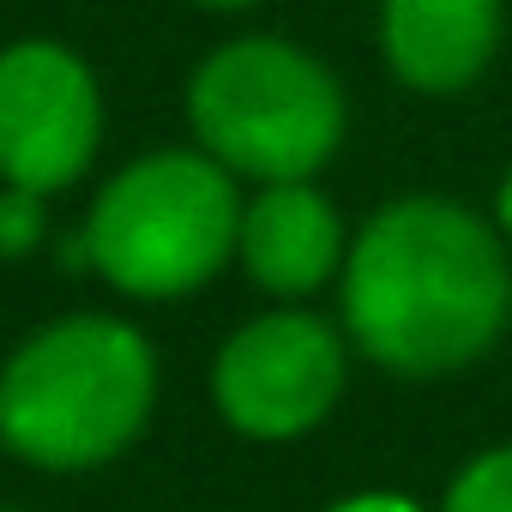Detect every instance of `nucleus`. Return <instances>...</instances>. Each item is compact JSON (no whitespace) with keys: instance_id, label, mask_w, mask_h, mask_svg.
Wrapping results in <instances>:
<instances>
[{"instance_id":"nucleus-1","label":"nucleus","mask_w":512,"mask_h":512,"mask_svg":"<svg viewBox=\"0 0 512 512\" xmlns=\"http://www.w3.org/2000/svg\"><path fill=\"white\" fill-rule=\"evenodd\" d=\"M338 296L368 362L398 380H440L488 356L512 320L506 241L458 199L404 193L350 241Z\"/></svg>"},{"instance_id":"nucleus-2","label":"nucleus","mask_w":512,"mask_h":512,"mask_svg":"<svg viewBox=\"0 0 512 512\" xmlns=\"http://www.w3.org/2000/svg\"><path fill=\"white\" fill-rule=\"evenodd\" d=\"M157 404V356L115 314H67L0 368V446L31 470H97L121 458Z\"/></svg>"},{"instance_id":"nucleus-3","label":"nucleus","mask_w":512,"mask_h":512,"mask_svg":"<svg viewBox=\"0 0 512 512\" xmlns=\"http://www.w3.org/2000/svg\"><path fill=\"white\" fill-rule=\"evenodd\" d=\"M241 241L235 175L211 151H151L127 163L85 217L91 272L133 302L205 290Z\"/></svg>"},{"instance_id":"nucleus-4","label":"nucleus","mask_w":512,"mask_h":512,"mask_svg":"<svg viewBox=\"0 0 512 512\" xmlns=\"http://www.w3.org/2000/svg\"><path fill=\"white\" fill-rule=\"evenodd\" d=\"M199 151L247 181H314L344 145V85L290 37H235L187 85Z\"/></svg>"},{"instance_id":"nucleus-5","label":"nucleus","mask_w":512,"mask_h":512,"mask_svg":"<svg viewBox=\"0 0 512 512\" xmlns=\"http://www.w3.org/2000/svg\"><path fill=\"white\" fill-rule=\"evenodd\" d=\"M217 416L247 440H302L344 398V338L308 308H272L223 338L211 362Z\"/></svg>"},{"instance_id":"nucleus-6","label":"nucleus","mask_w":512,"mask_h":512,"mask_svg":"<svg viewBox=\"0 0 512 512\" xmlns=\"http://www.w3.org/2000/svg\"><path fill=\"white\" fill-rule=\"evenodd\" d=\"M103 139V97L91 67L49 37L0 49V181L61 193L73 187Z\"/></svg>"},{"instance_id":"nucleus-7","label":"nucleus","mask_w":512,"mask_h":512,"mask_svg":"<svg viewBox=\"0 0 512 512\" xmlns=\"http://www.w3.org/2000/svg\"><path fill=\"white\" fill-rule=\"evenodd\" d=\"M241 266L278 302H302L326 290L344 260H350V235L338 205L314 181H272L241 205Z\"/></svg>"},{"instance_id":"nucleus-8","label":"nucleus","mask_w":512,"mask_h":512,"mask_svg":"<svg viewBox=\"0 0 512 512\" xmlns=\"http://www.w3.org/2000/svg\"><path fill=\"white\" fill-rule=\"evenodd\" d=\"M500 49V0H380V55L398 85L452 97Z\"/></svg>"},{"instance_id":"nucleus-9","label":"nucleus","mask_w":512,"mask_h":512,"mask_svg":"<svg viewBox=\"0 0 512 512\" xmlns=\"http://www.w3.org/2000/svg\"><path fill=\"white\" fill-rule=\"evenodd\" d=\"M440 512H512V446L476 452V458L452 476Z\"/></svg>"},{"instance_id":"nucleus-10","label":"nucleus","mask_w":512,"mask_h":512,"mask_svg":"<svg viewBox=\"0 0 512 512\" xmlns=\"http://www.w3.org/2000/svg\"><path fill=\"white\" fill-rule=\"evenodd\" d=\"M49 235V211H43V193L31 187H7L0 193V260H31Z\"/></svg>"},{"instance_id":"nucleus-11","label":"nucleus","mask_w":512,"mask_h":512,"mask_svg":"<svg viewBox=\"0 0 512 512\" xmlns=\"http://www.w3.org/2000/svg\"><path fill=\"white\" fill-rule=\"evenodd\" d=\"M326 512H422L410 494H392V488H362V494H344L338 506H326Z\"/></svg>"},{"instance_id":"nucleus-12","label":"nucleus","mask_w":512,"mask_h":512,"mask_svg":"<svg viewBox=\"0 0 512 512\" xmlns=\"http://www.w3.org/2000/svg\"><path fill=\"white\" fill-rule=\"evenodd\" d=\"M494 223H500V235L512 241V175L500 181V193H494Z\"/></svg>"},{"instance_id":"nucleus-13","label":"nucleus","mask_w":512,"mask_h":512,"mask_svg":"<svg viewBox=\"0 0 512 512\" xmlns=\"http://www.w3.org/2000/svg\"><path fill=\"white\" fill-rule=\"evenodd\" d=\"M193 7H211V13H241V7H253V0H193Z\"/></svg>"}]
</instances>
